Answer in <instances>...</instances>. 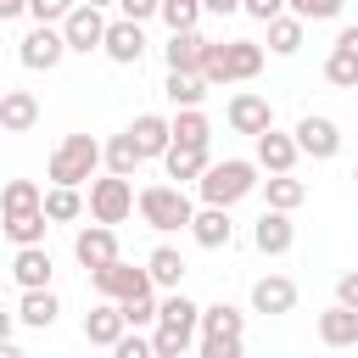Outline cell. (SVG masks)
<instances>
[{
	"label": "cell",
	"instance_id": "obj_1",
	"mask_svg": "<svg viewBox=\"0 0 358 358\" xmlns=\"http://www.w3.org/2000/svg\"><path fill=\"white\" fill-rule=\"evenodd\" d=\"M196 319H201V308H196L185 291H168V296L157 302V336H151V352H157V358H185V352L196 347Z\"/></svg>",
	"mask_w": 358,
	"mask_h": 358
},
{
	"label": "cell",
	"instance_id": "obj_2",
	"mask_svg": "<svg viewBox=\"0 0 358 358\" xmlns=\"http://www.w3.org/2000/svg\"><path fill=\"white\" fill-rule=\"evenodd\" d=\"M263 73V45L257 39H207V56H201V78L218 90V84H246Z\"/></svg>",
	"mask_w": 358,
	"mask_h": 358
},
{
	"label": "cell",
	"instance_id": "obj_3",
	"mask_svg": "<svg viewBox=\"0 0 358 358\" xmlns=\"http://www.w3.org/2000/svg\"><path fill=\"white\" fill-rule=\"evenodd\" d=\"M196 190H201V201H213V207H235L241 196L257 190V162H246V157L207 162V168L196 173Z\"/></svg>",
	"mask_w": 358,
	"mask_h": 358
},
{
	"label": "cell",
	"instance_id": "obj_4",
	"mask_svg": "<svg viewBox=\"0 0 358 358\" xmlns=\"http://www.w3.org/2000/svg\"><path fill=\"white\" fill-rule=\"evenodd\" d=\"M196 330H201V358H241V347H246V313L241 308H229V302H213V308H201V319H196Z\"/></svg>",
	"mask_w": 358,
	"mask_h": 358
},
{
	"label": "cell",
	"instance_id": "obj_5",
	"mask_svg": "<svg viewBox=\"0 0 358 358\" xmlns=\"http://www.w3.org/2000/svg\"><path fill=\"white\" fill-rule=\"evenodd\" d=\"M95 168H101V145L90 134H67L45 162L50 185H84V179H95Z\"/></svg>",
	"mask_w": 358,
	"mask_h": 358
},
{
	"label": "cell",
	"instance_id": "obj_6",
	"mask_svg": "<svg viewBox=\"0 0 358 358\" xmlns=\"http://www.w3.org/2000/svg\"><path fill=\"white\" fill-rule=\"evenodd\" d=\"M134 207H140V218H145L151 229H162V235H168V229H185L190 213H196L179 185H145V190L134 196Z\"/></svg>",
	"mask_w": 358,
	"mask_h": 358
},
{
	"label": "cell",
	"instance_id": "obj_7",
	"mask_svg": "<svg viewBox=\"0 0 358 358\" xmlns=\"http://www.w3.org/2000/svg\"><path fill=\"white\" fill-rule=\"evenodd\" d=\"M129 213H134V179L106 173V179L90 185V218H95V224H123Z\"/></svg>",
	"mask_w": 358,
	"mask_h": 358
},
{
	"label": "cell",
	"instance_id": "obj_8",
	"mask_svg": "<svg viewBox=\"0 0 358 358\" xmlns=\"http://www.w3.org/2000/svg\"><path fill=\"white\" fill-rule=\"evenodd\" d=\"M17 56H22V67H28V73H50V67H62L67 39H62V28H56V22H34Z\"/></svg>",
	"mask_w": 358,
	"mask_h": 358
},
{
	"label": "cell",
	"instance_id": "obj_9",
	"mask_svg": "<svg viewBox=\"0 0 358 358\" xmlns=\"http://www.w3.org/2000/svg\"><path fill=\"white\" fill-rule=\"evenodd\" d=\"M56 28H62V39H67V50H84V56H90V50H101V34H106V17H101V6H90V0H78V6H73V11H67V17L56 22Z\"/></svg>",
	"mask_w": 358,
	"mask_h": 358
},
{
	"label": "cell",
	"instance_id": "obj_10",
	"mask_svg": "<svg viewBox=\"0 0 358 358\" xmlns=\"http://www.w3.org/2000/svg\"><path fill=\"white\" fill-rule=\"evenodd\" d=\"M291 140H296V151H302V157H313V162H330V157L341 151V129H336L330 117H313V112L291 129Z\"/></svg>",
	"mask_w": 358,
	"mask_h": 358
},
{
	"label": "cell",
	"instance_id": "obj_11",
	"mask_svg": "<svg viewBox=\"0 0 358 358\" xmlns=\"http://www.w3.org/2000/svg\"><path fill=\"white\" fill-rule=\"evenodd\" d=\"M90 280H95V291H101V296H112V302H123V296H134V291H151V274H145V268H129L123 257H112V263L90 268Z\"/></svg>",
	"mask_w": 358,
	"mask_h": 358
},
{
	"label": "cell",
	"instance_id": "obj_12",
	"mask_svg": "<svg viewBox=\"0 0 358 358\" xmlns=\"http://www.w3.org/2000/svg\"><path fill=\"white\" fill-rule=\"evenodd\" d=\"M101 50H106L117 67H140V56H145V34H140V22H129V17L106 22V34H101Z\"/></svg>",
	"mask_w": 358,
	"mask_h": 358
},
{
	"label": "cell",
	"instance_id": "obj_13",
	"mask_svg": "<svg viewBox=\"0 0 358 358\" xmlns=\"http://www.w3.org/2000/svg\"><path fill=\"white\" fill-rule=\"evenodd\" d=\"M291 241H296V224H291V213H280V207H263V218L252 224V246H257L263 257H280V252H291Z\"/></svg>",
	"mask_w": 358,
	"mask_h": 358
},
{
	"label": "cell",
	"instance_id": "obj_14",
	"mask_svg": "<svg viewBox=\"0 0 358 358\" xmlns=\"http://www.w3.org/2000/svg\"><path fill=\"white\" fill-rule=\"evenodd\" d=\"M324 78L336 90H358V28H341L336 34V50L324 56Z\"/></svg>",
	"mask_w": 358,
	"mask_h": 358
},
{
	"label": "cell",
	"instance_id": "obj_15",
	"mask_svg": "<svg viewBox=\"0 0 358 358\" xmlns=\"http://www.w3.org/2000/svg\"><path fill=\"white\" fill-rule=\"evenodd\" d=\"M268 123H274V106H268V95H252V90H241V95L229 101V129H235V134H252V140H257Z\"/></svg>",
	"mask_w": 358,
	"mask_h": 358
},
{
	"label": "cell",
	"instance_id": "obj_16",
	"mask_svg": "<svg viewBox=\"0 0 358 358\" xmlns=\"http://www.w3.org/2000/svg\"><path fill=\"white\" fill-rule=\"evenodd\" d=\"M190 235H196V246H207V252H218V246H229L235 241V224H229V207H201V213H190V224H185Z\"/></svg>",
	"mask_w": 358,
	"mask_h": 358
},
{
	"label": "cell",
	"instance_id": "obj_17",
	"mask_svg": "<svg viewBox=\"0 0 358 358\" xmlns=\"http://www.w3.org/2000/svg\"><path fill=\"white\" fill-rule=\"evenodd\" d=\"M291 308H296V280H285V274H263V280L252 285V313L274 319V313H291Z\"/></svg>",
	"mask_w": 358,
	"mask_h": 358
},
{
	"label": "cell",
	"instance_id": "obj_18",
	"mask_svg": "<svg viewBox=\"0 0 358 358\" xmlns=\"http://www.w3.org/2000/svg\"><path fill=\"white\" fill-rule=\"evenodd\" d=\"M123 330H129V319H123V308H117L112 296H101V302L84 313V341H90V347H112Z\"/></svg>",
	"mask_w": 358,
	"mask_h": 358
},
{
	"label": "cell",
	"instance_id": "obj_19",
	"mask_svg": "<svg viewBox=\"0 0 358 358\" xmlns=\"http://www.w3.org/2000/svg\"><path fill=\"white\" fill-rule=\"evenodd\" d=\"M73 257H78L84 268L112 263V257H117V235H112V224H90V229H78V235H73Z\"/></svg>",
	"mask_w": 358,
	"mask_h": 358
},
{
	"label": "cell",
	"instance_id": "obj_20",
	"mask_svg": "<svg viewBox=\"0 0 358 358\" xmlns=\"http://www.w3.org/2000/svg\"><path fill=\"white\" fill-rule=\"evenodd\" d=\"M296 157H302V151H296V140H291V134H280L274 123L257 134V168H268V173H291V168H296Z\"/></svg>",
	"mask_w": 358,
	"mask_h": 358
},
{
	"label": "cell",
	"instance_id": "obj_21",
	"mask_svg": "<svg viewBox=\"0 0 358 358\" xmlns=\"http://www.w3.org/2000/svg\"><path fill=\"white\" fill-rule=\"evenodd\" d=\"M50 252H45V241H34V246H17V257H11V280L22 285V291H34V285H50Z\"/></svg>",
	"mask_w": 358,
	"mask_h": 358
},
{
	"label": "cell",
	"instance_id": "obj_22",
	"mask_svg": "<svg viewBox=\"0 0 358 358\" xmlns=\"http://www.w3.org/2000/svg\"><path fill=\"white\" fill-rule=\"evenodd\" d=\"M319 341L324 347H358V308H347V302L324 308L319 313Z\"/></svg>",
	"mask_w": 358,
	"mask_h": 358
},
{
	"label": "cell",
	"instance_id": "obj_23",
	"mask_svg": "<svg viewBox=\"0 0 358 358\" xmlns=\"http://www.w3.org/2000/svg\"><path fill=\"white\" fill-rule=\"evenodd\" d=\"M168 67H179V73H201V56H207V39L196 34V28H173L168 34Z\"/></svg>",
	"mask_w": 358,
	"mask_h": 358
},
{
	"label": "cell",
	"instance_id": "obj_24",
	"mask_svg": "<svg viewBox=\"0 0 358 358\" xmlns=\"http://www.w3.org/2000/svg\"><path fill=\"white\" fill-rule=\"evenodd\" d=\"M34 123H39V101L28 90H6L0 95V129L6 134H28Z\"/></svg>",
	"mask_w": 358,
	"mask_h": 358
},
{
	"label": "cell",
	"instance_id": "obj_25",
	"mask_svg": "<svg viewBox=\"0 0 358 358\" xmlns=\"http://www.w3.org/2000/svg\"><path fill=\"white\" fill-rule=\"evenodd\" d=\"M129 140L140 145V157H162V151H168V140H173V129H168V117L140 112V117L129 123Z\"/></svg>",
	"mask_w": 358,
	"mask_h": 358
},
{
	"label": "cell",
	"instance_id": "obj_26",
	"mask_svg": "<svg viewBox=\"0 0 358 358\" xmlns=\"http://www.w3.org/2000/svg\"><path fill=\"white\" fill-rule=\"evenodd\" d=\"M213 157H207V145H185V140H168V151H162V168H168V179H196L201 168H207Z\"/></svg>",
	"mask_w": 358,
	"mask_h": 358
},
{
	"label": "cell",
	"instance_id": "obj_27",
	"mask_svg": "<svg viewBox=\"0 0 358 358\" xmlns=\"http://www.w3.org/2000/svg\"><path fill=\"white\" fill-rule=\"evenodd\" d=\"M56 313H62V302L50 296V285L22 291V302H17V319H22L28 330H50V324H56Z\"/></svg>",
	"mask_w": 358,
	"mask_h": 358
},
{
	"label": "cell",
	"instance_id": "obj_28",
	"mask_svg": "<svg viewBox=\"0 0 358 358\" xmlns=\"http://www.w3.org/2000/svg\"><path fill=\"white\" fill-rule=\"evenodd\" d=\"M207 90H213V84H207L201 73H179V67H168V84H162V95H168L173 106H201V101H207Z\"/></svg>",
	"mask_w": 358,
	"mask_h": 358
},
{
	"label": "cell",
	"instance_id": "obj_29",
	"mask_svg": "<svg viewBox=\"0 0 358 358\" xmlns=\"http://www.w3.org/2000/svg\"><path fill=\"white\" fill-rule=\"evenodd\" d=\"M168 129H173V140H185V145H207V140H213V123H207L201 106H179V112L168 117Z\"/></svg>",
	"mask_w": 358,
	"mask_h": 358
},
{
	"label": "cell",
	"instance_id": "obj_30",
	"mask_svg": "<svg viewBox=\"0 0 358 358\" xmlns=\"http://www.w3.org/2000/svg\"><path fill=\"white\" fill-rule=\"evenodd\" d=\"M39 207H45L50 224H67V218L84 213V196H78V185H50V190L39 196Z\"/></svg>",
	"mask_w": 358,
	"mask_h": 358
},
{
	"label": "cell",
	"instance_id": "obj_31",
	"mask_svg": "<svg viewBox=\"0 0 358 358\" xmlns=\"http://www.w3.org/2000/svg\"><path fill=\"white\" fill-rule=\"evenodd\" d=\"M0 229H6L17 246H34V241H45L50 218H45V207H34V213H6V218H0Z\"/></svg>",
	"mask_w": 358,
	"mask_h": 358
},
{
	"label": "cell",
	"instance_id": "obj_32",
	"mask_svg": "<svg viewBox=\"0 0 358 358\" xmlns=\"http://www.w3.org/2000/svg\"><path fill=\"white\" fill-rule=\"evenodd\" d=\"M145 274H151V285H162V291H179V280H185V257H179L173 246H157V252L145 257Z\"/></svg>",
	"mask_w": 358,
	"mask_h": 358
},
{
	"label": "cell",
	"instance_id": "obj_33",
	"mask_svg": "<svg viewBox=\"0 0 358 358\" xmlns=\"http://www.w3.org/2000/svg\"><path fill=\"white\" fill-rule=\"evenodd\" d=\"M101 162H106L112 173H123V179H134V168H140L145 157H140V145H134V140H129V129H123V134H112V140H106V151H101Z\"/></svg>",
	"mask_w": 358,
	"mask_h": 358
},
{
	"label": "cell",
	"instance_id": "obj_34",
	"mask_svg": "<svg viewBox=\"0 0 358 358\" xmlns=\"http://www.w3.org/2000/svg\"><path fill=\"white\" fill-rule=\"evenodd\" d=\"M263 196H268V207L296 213V207H302V196H308V185H302V179H291V173H268V179H263Z\"/></svg>",
	"mask_w": 358,
	"mask_h": 358
},
{
	"label": "cell",
	"instance_id": "obj_35",
	"mask_svg": "<svg viewBox=\"0 0 358 358\" xmlns=\"http://www.w3.org/2000/svg\"><path fill=\"white\" fill-rule=\"evenodd\" d=\"M268 50L274 56H296L302 50V17H268Z\"/></svg>",
	"mask_w": 358,
	"mask_h": 358
},
{
	"label": "cell",
	"instance_id": "obj_36",
	"mask_svg": "<svg viewBox=\"0 0 358 358\" xmlns=\"http://www.w3.org/2000/svg\"><path fill=\"white\" fill-rule=\"evenodd\" d=\"M39 196H45V190H39L34 179H6V190H0V218H6V213H34Z\"/></svg>",
	"mask_w": 358,
	"mask_h": 358
},
{
	"label": "cell",
	"instance_id": "obj_37",
	"mask_svg": "<svg viewBox=\"0 0 358 358\" xmlns=\"http://www.w3.org/2000/svg\"><path fill=\"white\" fill-rule=\"evenodd\" d=\"M157 17H162L168 28H196V17H201V0H157Z\"/></svg>",
	"mask_w": 358,
	"mask_h": 358
},
{
	"label": "cell",
	"instance_id": "obj_38",
	"mask_svg": "<svg viewBox=\"0 0 358 358\" xmlns=\"http://www.w3.org/2000/svg\"><path fill=\"white\" fill-rule=\"evenodd\" d=\"M285 6H291V17H302V22H336L347 0H285Z\"/></svg>",
	"mask_w": 358,
	"mask_h": 358
},
{
	"label": "cell",
	"instance_id": "obj_39",
	"mask_svg": "<svg viewBox=\"0 0 358 358\" xmlns=\"http://www.w3.org/2000/svg\"><path fill=\"white\" fill-rule=\"evenodd\" d=\"M117 308H123L129 330H140V324H151V319H157V302H151V291H134V296H123Z\"/></svg>",
	"mask_w": 358,
	"mask_h": 358
},
{
	"label": "cell",
	"instance_id": "obj_40",
	"mask_svg": "<svg viewBox=\"0 0 358 358\" xmlns=\"http://www.w3.org/2000/svg\"><path fill=\"white\" fill-rule=\"evenodd\" d=\"M73 6H78V0H28V17H34V22H62Z\"/></svg>",
	"mask_w": 358,
	"mask_h": 358
},
{
	"label": "cell",
	"instance_id": "obj_41",
	"mask_svg": "<svg viewBox=\"0 0 358 358\" xmlns=\"http://www.w3.org/2000/svg\"><path fill=\"white\" fill-rule=\"evenodd\" d=\"M112 352H117V358H151V341H145V336H129V330H123V336L112 341Z\"/></svg>",
	"mask_w": 358,
	"mask_h": 358
},
{
	"label": "cell",
	"instance_id": "obj_42",
	"mask_svg": "<svg viewBox=\"0 0 358 358\" xmlns=\"http://www.w3.org/2000/svg\"><path fill=\"white\" fill-rule=\"evenodd\" d=\"M129 22H145V17H157V0H112Z\"/></svg>",
	"mask_w": 358,
	"mask_h": 358
},
{
	"label": "cell",
	"instance_id": "obj_43",
	"mask_svg": "<svg viewBox=\"0 0 358 358\" xmlns=\"http://www.w3.org/2000/svg\"><path fill=\"white\" fill-rule=\"evenodd\" d=\"M241 11H246V17H257V22H268V17H280V11H285V0H241Z\"/></svg>",
	"mask_w": 358,
	"mask_h": 358
},
{
	"label": "cell",
	"instance_id": "obj_44",
	"mask_svg": "<svg viewBox=\"0 0 358 358\" xmlns=\"http://www.w3.org/2000/svg\"><path fill=\"white\" fill-rule=\"evenodd\" d=\"M336 302H347V308H358V268H347V274L336 280Z\"/></svg>",
	"mask_w": 358,
	"mask_h": 358
},
{
	"label": "cell",
	"instance_id": "obj_45",
	"mask_svg": "<svg viewBox=\"0 0 358 358\" xmlns=\"http://www.w3.org/2000/svg\"><path fill=\"white\" fill-rule=\"evenodd\" d=\"M201 11H213V17H229V11H241V0H201Z\"/></svg>",
	"mask_w": 358,
	"mask_h": 358
},
{
	"label": "cell",
	"instance_id": "obj_46",
	"mask_svg": "<svg viewBox=\"0 0 358 358\" xmlns=\"http://www.w3.org/2000/svg\"><path fill=\"white\" fill-rule=\"evenodd\" d=\"M28 11V0H0V22H11V17H22Z\"/></svg>",
	"mask_w": 358,
	"mask_h": 358
},
{
	"label": "cell",
	"instance_id": "obj_47",
	"mask_svg": "<svg viewBox=\"0 0 358 358\" xmlns=\"http://www.w3.org/2000/svg\"><path fill=\"white\" fill-rule=\"evenodd\" d=\"M11 324H17V313H6V302H0V341H11Z\"/></svg>",
	"mask_w": 358,
	"mask_h": 358
},
{
	"label": "cell",
	"instance_id": "obj_48",
	"mask_svg": "<svg viewBox=\"0 0 358 358\" xmlns=\"http://www.w3.org/2000/svg\"><path fill=\"white\" fill-rule=\"evenodd\" d=\"M0 302H6V280H0Z\"/></svg>",
	"mask_w": 358,
	"mask_h": 358
},
{
	"label": "cell",
	"instance_id": "obj_49",
	"mask_svg": "<svg viewBox=\"0 0 358 358\" xmlns=\"http://www.w3.org/2000/svg\"><path fill=\"white\" fill-rule=\"evenodd\" d=\"M90 6H112V0H90Z\"/></svg>",
	"mask_w": 358,
	"mask_h": 358
},
{
	"label": "cell",
	"instance_id": "obj_50",
	"mask_svg": "<svg viewBox=\"0 0 358 358\" xmlns=\"http://www.w3.org/2000/svg\"><path fill=\"white\" fill-rule=\"evenodd\" d=\"M352 179H358V168H352Z\"/></svg>",
	"mask_w": 358,
	"mask_h": 358
},
{
	"label": "cell",
	"instance_id": "obj_51",
	"mask_svg": "<svg viewBox=\"0 0 358 358\" xmlns=\"http://www.w3.org/2000/svg\"><path fill=\"white\" fill-rule=\"evenodd\" d=\"M0 95H6V84H0Z\"/></svg>",
	"mask_w": 358,
	"mask_h": 358
}]
</instances>
